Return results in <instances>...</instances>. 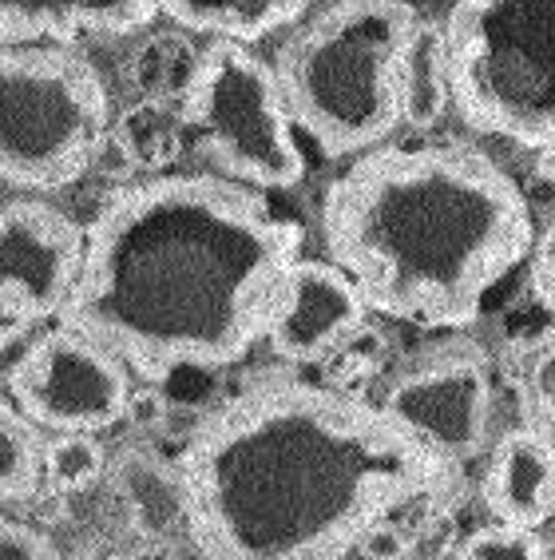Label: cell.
Instances as JSON below:
<instances>
[{
    "mask_svg": "<svg viewBox=\"0 0 555 560\" xmlns=\"http://www.w3.org/2000/svg\"><path fill=\"white\" fill-rule=\"evenodd\" d=\"M452 108L481 136L555 143V0H452Z\"/></svg>",
    "mask_w": 555,
    "mask_h": 560,
    "instance_id": "5",
    "label": "cell"
},
{
    "mask_svg": "<svg viewBox=\"0 0 555 560\" xmlns=\"http://www.w3.org/2000/svg\"><path fill=\"white\" fill-rule=\"evenodd\" d=\"M0 80L4 184L40 195L80 179L107 136V88L99 68L68 44H16L0 56Z\"/></svg>",
    "mask_w": 555,
    "mask_h": 560,
    "instance_id": "6",
    "label": "cell"
},
{
    "mask_svg": "<svg viewBox=\"0 0 555 560\" xmlns=\"http://www.w3.org/2000/svg\"><path fill=\"white\" fill-rule=\"evenodd\" d=\"M131 370L92 338L56 326L4 374L9 401L44 433H99L128 421Z\"/></svg>",
    "mask_w": 555,
    "mask_h": 560,
    "instance_id": "8",
    "label": "cell"
},
{
    "mask_svg": "<svg viewBox=\"0 0 555 560\" xmlns=\"http://www.w3.org/2000/svg\"><path fill=\"white\" fill-rule=\"evenodd\" d=\"M535 172L544 175L547 184L555 187V143H547V148L540 151V163H535Z\"/></svg>",
    "mask_w": 555,
    "mask_h": 560,
    "instance_id": "27",
    "label": "cell"
},
{
    "mask_svg": "<svg viewBox=\"0 0 555 560\" xmlns=\"http://www.w3.org/2000/svg\"><path fill=\"white\" fill-rule=\"evenodd\" d=\"M302 226L255 187L151 175L87 223V259L60 326L92 338L143 386L175 370H223L267 342Z\"/></svg>",
    "mask_w": 555,
    "mask_h": 560,
    "instance_id": "2",
    "label": "cell"
},
{
    "mask_svg": "<svg viewBox=\"0 0 555 560\" xmlns=\"http://www.w3.org/2000/svg\"><path fill=\"white\" fill-rule=\"evenodd\" d=\"M163 418H167V401L155 394V386H143L131 394L128 425H135V430H155V425H163Z\"/></svg>",
    "mask_w": 555,
    "mask_h": 560,
    "instance_id": "26",
    "label": "cell"
},
{
    "mask_svg": "<svg viewBox=\"0 0 555 560\" xmlns=\"http://www.w3.org/2000/svg\"><path fill=\"white\" fill-rule=\"evenodd\" d=\"M0 560H60L48 533L24 521H4L0 528Z\"/></svg>",
    "mask_w": 555,
    "mask_h": 560,
    "instance_id": "24",
    "label": "cell"
},
{
    "mask_svg": "<svg viewBox=\"0 0 555 560\" xmlns=\"http://www.w3.org/2000/svg\"><path fill=\"white\" fill-rule=\"evenodd\" d=\"M452 104L449 84V48H445V24L416 21L401 52V119L409 128H437L440 116Z\"/></svg>",
    "mask_w": 555,
    "mask_h": 560,
    "instance_id": "16",
    "label": "cell"
},
{
    "mask_svg": "<svg viewBox=\"0 0 555 560\" xmlns=\"http://www.w3.org/2000/svg\"><path fill=\"white\" fill-rule=\"evenodd\" d=\"M544 560H555V537L544 540Z\"/></svg>",
    "mask_w": 555,
    "mask_h": 560,
    "instance_id": "28",
    "label": "cell"
},
{
    "mask_svg": "<svg viewBox=\"0 0 555 560\" xmlns=\"http://www.w3.org/2000/svg\"><path fill=\"white\" fill-rule=\"evenodd\" d=\"M87 259V226L60 207L21 195L0 211V314L4 335L60 318Z\"/></svg>",
    "mask_w": 555,
    "mask_h": 560,
    "instance_id": "10",
    "label": "cell"
},
{
    "mask_svg": "<svg viewBox=\"0 0 555 560\" xmlns=\"http://www.w3.org/2000/svg\"><path fill=\"white\" fill-rule=\"evenodd\" d=\"M416 28L405 0H338L282 44L286 108L326 155L377 151L401 124V52Z\"/></svg>",
    "mask_w": 555,
    "mask_h": 560,
    "instance_id": "4",
    "label": "cell"
},
{
    "mask_svg": "<svg viewBox=\"0 0 555 560\" xmlns=\"http://www.w3.org/2000/svg\"><path fill=\"white\" fill-rule=\"evenodd\" d=\"M449 469L381 401L274 377L191 433L187 537L203 560H345L369 525L440 493Z\"/></svg>",
    "mask_w": 555,
    "mask_h": 560,
    "instance_id": "1",
    "label": "cell"
},
{
    "mask_svg": "<svg viewBox=\"0 0 555 560\" xmlns=\"http://www.w3.org/2000/svg\"><path fill=\"white\" fill-rule=\"evenodd\" d=\"M353 552H357L362 560H409L413 557V537L405 533L401 521L385 517V521H377V525L365 528Z\"/></svg>",
    "mask_w": 555,
    "mask_h": 560,
    "instance_id": "23",
    "label": "cell"
},
{
    "mask_svg": "<svg viewBox=\"0 0 555 560\" xmlns=\"http://www.w3.org/2000/svg\"><path fill=\"white\" fill-rule=\"evenodd\" d=\"M516 386H520L528 425L555 442V326L528 338L512 358Z\"/></svg>",
    "mask_w": 555,
    "mask_h": 560,
    "instance_id": "18",
    "label": "cell"
},
{
    "mask_svg": "<svg viewBox=\"0 0 555 560\" xmlns=\"http://www.w3.org/2000/svg\"><path fill=\"white\" fill-rule=\"evenodd\" d=\"M365 314L369 302L338 262L298 259L270 311L267 342L282 362L294 366L330 362L338 346L365 326Z\"/></svg>",
    "mask_w": 555,
    "mask_h": 560,
    "instance_id": "11",
    "label": "cell"
},
{
    "mask_svg": "<svg viewBox=\"0 0 555 560\" xmlns=\"http://www.w3.org/2000/svg\"><path fill=\"white\" fill-rule=\"evenodd\" d=\"M321 238L369 311L428 330L476 323L535 247L520 184L464 143L357 155L321 199Z\"/></svg>",
    "mask_w": 555,
    "mask_h": 560,
    "instance_id": "3",
    "label": "cell"
},
{
    "mask_svg": "<svg viewBox=\"0 0 555 560\" xmlns=\"http://www.w3.org/2000/svg\"><path fill=\"white\" fill-rule=\"evenodd\" d=\"M452 560H544V537L532 528L516 525H488L464 537Z\"/></svg>",
    "mask_w": 555,
    "mask_h": 560,
    "instance_id": "22",
    "label": "cell"
},
{
    "mask_svg": "<svg viewBox=\"0 0 555 560\" xmlns=\"http://www.w3.org/2000/svg\"><path fill=\"white\" fill-rule=\"evenodd\" d=\"M163 16L160 0H0V40L72 44L80 36H131Z\"/></svg>",
    "mask_w": 555,
    "mask_h": 560,
    "instance_id": "13",
    "label": "cell"
},
{
    "mask_svg": "<svg viewBox=\"0 0 555 560\" xmlns=\"http://www.w3.org/2000/svg\"><path fill=\"white\" fill-rule=\"evenodd\" d=\"M484 505L500 525L544 528L555 521V442L535 425L508 430L492 445L484 469Z\"/></svg>",
    "mask_w": 555,
    "mask_h": 560,
    "instance_id": "12",
    "label": "cell"
},
{
    "mask_svg": "<svg viewBox=\"0 0 555 560\" xmlns=\"http://www.w3.org/2000/svg\"><path fill=\"white\" fill-rule=\"evenodd\" d=\"M532 291L540 299L547 314H552L555 323V219L547 223L544 235H535V247H532Z\"/></svg>",
    "mask_w": 555,
    "mask_h": 560,
    "instance_id": "25",
    "label": "cell"
},
{
    "mask_svg": "<svg viewBox=\"0 0 555 560\" xmlns=\"http://www.w3.org/2000/svg\"><path fill=\"white\" fill-rule=\"evenodd\" d=\"M96 560H143V557H131V552H111V557H96Z\"/></svg>",
    "mask_w": 555,
    "mask_h": 560,
    "instance_id": "29",
    "label": "cell"
},
{
    "mask_svg": "<svg viewBox=\"0 0 555 560\" xmlns=\"http://www.w3.org/2000/svg\"><path fill=\"white\" fill-rule=\"evenodd\" d=\"M119 140H123V151H128L131 163H139V167H160L172 155L175 143H179V136H175L172 119L160 112V104H139L123 119Z\"/></svg>",
    "mask_w": 555,
    "mask_h": 560,
    "instance_id": "21",
    "label": "cell"
},
{
    "mask_svg": "<svg viewBox=\"0 0 555 560\" xmlns=\"http://www.w3.org/2000/svg\"><path fill=\"white\" fill-rule=\"evenodd\" d=\"M385 413L401 421L416 442L445 465L476 457L492 421V370L481 346L440 342L416 354L381 389Z\"/></svg>",
    "mask_w": 555,
    "mask_h": 560,
    "instance_id": "9",
    "label": "cell"
},
{
    "mask_svg": "<svg viewBox=\"0 0 555 560\" xmlns=\"http://www.w3.org/2000/svg\"><path fill=\"white\" fill-rule=\"evenodd\" d=\"M182 124L235 184L294 187L306 172L278 72L250 44L211 40L182 88Z\"/></svg>",
    "mask_w": 555,
    "mask_h": 560,
    "instance_id": "7",
    "label": "cell"
},
{
    "mask_svg": "<svg viewBox=\"0 0 555 560\" xmlns=\"http://www.w3.org/2000/svg\"><path fill=\"white\" fill-rule=\"evenodd\" d=\"M48 486V433L12 401L0 406V493L9 505L33 501Z\"/></svg>",
    "mask_w": 555,
    "mask_h": 560,
    "instance_id": "17",
    "label": "cell"
},
{
    "mask_svg": "<svg viewBox=\"0 0 555 560\" xmlns=\"http://www.w3.org/2000/svg\"><path fill=\"white\" fill-rule=\"evenodd\" d=\"M107 477L128 509V521L143 537H167L172 528H187V489L179 465H167L143 445H123Z\"/></svg>",
    "mask_w": 555,
    "mask_h": 560,
    "instance_id": "14",
    "label": "cell"
},
{
    "mask_svg": "<svg viewBox=\"0 0 555 560\" xmlns=\"http://www.w3.org/2000/svg\"><path fill=\"white\" fill-rule=\"evenodd\" d=\"M107 453L96 433H52L48 438V489L80 493L107 474Z\"/></svg>",
    "mask_w": 555,
    "mask_h": 560,
    "instance_id": "19",
    "label": "cell"
},
{
    "mask_svg": "<svg viewBox=\"0 0 555 560\" xmlns=\"http://www.w3.org/2000/svg\"><path fill=\"white\" fill-rule=\"evenodd\" d=\"M163 16L187 33L211 40L255 44L286 28L310 9V0H160Z\"/></svg>",
    "mask_w": 555,
    "mask_h": 560,
    "instance_id": "15",
    "label": "cell"
},
{
    "mask_svg": "<svg viewBox=\"0 0 555 560\" xmlns=\"http://www.w3.org/2000/svg\"><path fill=\"white\" fill-rule=\"evenodd\" d=\"M385 362H389V342H385L381 330L369 323L357 326V330L338 346V354L326 362V366H330V386L350 389L353 394V386H362V382L381 374Z\"/></svg>",
    "mask_w": 555,
    "mask_h": 560,
    "instance_id": "20",
    "label": "cell"
}]
</instances>
